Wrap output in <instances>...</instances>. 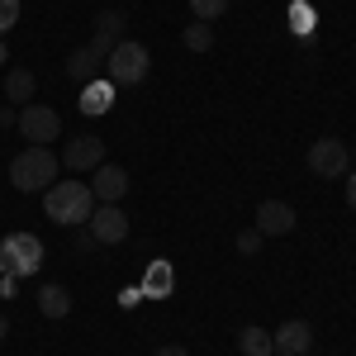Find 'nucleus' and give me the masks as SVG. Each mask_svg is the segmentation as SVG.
<instances>
[{
    "label": "nucleus",
    "mask_w": 356,
    "mask_h": 356,
    "mask_svg": "<svg viewBox=\"0 0 356 356\" xmlns=\"http://www.w3.org/2000/svg\"><path fill=\"white\" fill-rule=\"evenodd\" d=\"M261 243H266V238H261L257 228H247V233H238V252H243V257H257V252H261Z\"/></svg>",
    "instance_id": "aec40b11"
},
{
    "label": "nucleus",
    "mask_w": 356,
    "mask_h": 356,
    "mask_svg": "<svg viewBox=\"0 0 356 356\" xmlns=\"http://www.w3.org/2000/svg\"><path fill=\"white\" fill-rule=\"evenodd\" d=\"M110 95H114V86L100 76V81H86V95H81V110L86 114H105L110 110Z\"/></svg>",
    "instance_id": "f3484780"
},
{
    "label": "nucleus",
    "mask_w": 356,
    "mask_h": 356,
    "mask_svg": "<svg viewBox=\"0 0 356 356\" xmlns=\"http://www.w3.org/2000/svg\"><path fill=\"white\" fill-rule=\"evenodd\" d=\"M86 228L95 233V243H100V247H119L124 238H129V214H124L119 204H95V214H90Z\"/></svg>",
    "instance_id": "6e6552de"
},
{
    "label": "nucleus",
    "mask_w": 356,
    "mask_h": 356,
    "mask_svg": "<svg viewBox=\"0 0 356 356\" xmlns=\"http://www.w3.org/2000/svg\"><path fill=\"white\" fill-rule=\"evenodd\" d=\"M181 43H186L191 53H209V48H214V29H209V24H200V19H195V24L186 29V33H181Z\"/></svg>",
    "instance_id": "a211bd4d"
},
{
    "label": "nucleus",
    "mask_w": 356,
    "mask_h": 356,
    "mask_svg": "<svg viewBox=\"0 0 356 356\" xmlns=\"http://www.w3.org/2000/svg\"><path fill=\"white\" fill-rule=\"evenodd\" d=\"M342 181H347V204H352V214H356V166L342 176Z\"/></svg>",
    "instance_id": "b1692460"
},
{
    "label": "nucleus",
    "mask_w": 356,
    "mask_h": 356,
    "mask_svg": "<svg viewBox=\"0 0 356 356\" xmlns=\"http://www.w3.org/2000/svg\"><path fill=\"white\" fill-rule=\"evenodd\" d=\"M191 15L200 24H214L219 15H228V0H191Z\"/></svg>",
    "instance_id": "6ab92c4d"
},
{
    "label": "nucleus",
    "mask_w": 356,
    "mask_h": 356,
    "mask_svg": "<svg viewBox=\"0 0 356 356\" xmlns=\"http://www.w3.org/2000/svg\"><path fill=\"white\" fill-rule=\"evenodd\" d=\"M0 300H15V275H0Z\"/></svg>",
    "instance_id": "393cba45"
},
{
    "label": "nucleus",
    "mask_w": 356,
    "mask_h": 356,
    "mask_svg": "<svg viewBox=\"0 0 356 356\" xmlns=\"http://www.w3.org/2000/svg\"><path fill=\"white\" fill-rule=\"evenodd\" d=\"M152 356H191V347H181V342H166V347H157Z\"/></svg>",
    "instance_id": "5701e85b"
},
{
    "label": "nucleus",
    "mask_w": 356,
    "mask_h": 356,
    "mask_svg": "<svg viewBox=\"0 0 356 356\" xmlns=\"http://www.w3.org/2000/svg\"><path fill=\"white\" fill-rule=\"evenodd\" d=\"M90 195H95V204H119V200L129 195V171H124L119 162L95 166V181H90Z\"/></svg>",
    "instance_id": "9b49d317"
},
{
    "label": "nucleus",
    "mask_w": 356,
    "mask_h": 356,
    "mask_svg": "<svg viewBox=\"0 0 356 356\" xmlns=\"http://www.w3.org/2000/svg\"><path fill=\"white\" fill-rule=\"evenodd\" d=\"M295 209L285 204V200H261L257 204V233L261 238H285V233H295Z\"/></svg>",
    "instance_id": "9d476101"
},
{
    "label": "nucleus",
    "mask_w": 356,
    "mask_h": 356,
    "mask_svg": "<svg viewBox=\"0 0 356 356\" xmlns=\"http://www.w3.org/2000/svg\"><path fill=\"white\" fill-rule=\"evenodd\" d=\"M95 247H100V243H95V233L81 223V228H76V252H95Z\"/></svg>",
    "instance_id": "4be33fe9"
},
{
    "label": "nucleus",
    "mask_w": 356,
    "mask_h": 356,
    "mask_svg": "<svg viewBox=\"0 0 356 356\" xmlns=\"http://www.w3.org/2000/svg\"><path fill=\"white\" fill-rule=\"evenodd\" d=\"M5 62H10V43L0 38V67H5Z\"/></svg>",
    "instance_id": "bb28decb"
},
{
    "label": "nucleus",
    "mask_w": 356,
    "mask_h": 356,
    "mask_svg": "<svg viewBox=\"0 0 356 356\" xmlns=\"http://www.w3.org/2000/svg\"><path fill=\"white\" fill-rule=\"evenodd\" d=\"M43 214L62 228H81L95 214V195H90V181H53L43 191Z\"/></svg>",
    "instance_id": "f03ea898"
},
{
    "label": "nucleus",
    "mask_w": 356,
    "mask_h": 356,
    "mask_svg": "<svg viewBox=\"0 0 356 356\" xmlns=\"http://www.w3.org/2000/svg\"><path fill=\"white\" fill-rule=\"evenodd\" d=\"M38 314H43V318H67V314H72V295H67V285H57V280L38 285Z\"/></svg>",
    "instance_id": "ddd939ff"
},
{
    "label": "nucleus",
    "mask_w": 356,
    "mask_h": 356,
    "mask_svg": "<svg viewBox=\"0 0 356 356\" xmlns=\"http://www.w3.org/2000/svg\"><path fill=\"white\" fill-rule=\"evenodd\" d=\"M5 337H10V318L0 314V342H5Z\"/></svg>",
    "instance_id": "cd10ccee"
},
{
    "label": "nucleus",
    "mask_w": 356,
    "mask_h": 356,
    "mask_svg": "<svg viewBox=\"0 0 356 356\" xmlns=\"http://www.w3.org/2000/svg\"><path fill=\"white\" fill-rule=\"evenodd\" d=\"M43 243H38V233H10L5 243H0V275H33L43 266Z\"/></svg>",
    "instance_id": "39448f33"
},
{
    "label": "nucleus",
    "mask_w": 356,
    "mask_h": 356,
    "mask_svg": "<svg viewBox=\"0 0 356 356\" xmlns=\"http://www.w3.org/2000/svg\"><path fill=\"white\" fill-rule=\"evenodd\" d=\"M129 24V15L124 10H100L95 15V33H90V43H81L76 53H67V76L76 86H86L95 72H105V57L114 53V43H119V29Z\"/></svg>",
    "instance_id": "f257e3e1"
},
{
    "label": "nucleus",
    "mask_w": 356,
    "mask_h": 356,
    "mask_svg": "<svg viewBox=\"0 0 356 356\" xmlns=\"http://www.w3.org/2000/svg\"><path fill=\"white\" fill-rule=\"evenodd\" d=\"M19 134H24L29 147H48L57 134H62V114L53 105H19V124H15Z\"/></svg>",
    "instance_id": "0eeeda50"
},
{
    "label": "nucleus",
    "mask_w": 356,
    "mask_h": 356,
    "mask_svg": "<svg viewBox=\"0 0 356 356\" xmlns=\"http://www.w3.org/2000/svg\"><path fill=\"white\" fill-rule=\"evenodd\" d=\"M271 337H275V352H280V356H309V352H314V328H309L304 318L280 323Z\"/></svg>",
    "instance_id": "f8f14e48"
},
{
    "label": "nucleus",
    "mask_w": 356,
    "mask_h": 356,
    "mask_svg": "<svg viewBox=\"0 0 356 356\" xmlns=\"http://www.w3.org/2000/svg\"><path fill=\"white\" fill-rule=\"evenodd\" d=\"M33 95H38V76L24 72V67H15V72L5 76V100H10V105H33Z\"/></svg>",
    "instance_id": "4468645a"
},
{
    "label": "nucleus",
    "mask_w": 356,
    "mask_h": 356,
    "mask_svg": "<svg viewBox=\"0 0 356 356\" xmlns=\"http://www.w3.org/2000/svg\"><path fill=\"white\" fill-rule=\"evenodd\" d=\"M19 24V0H0V38H5V29Z\"/></svg>",
    "instance_id": "412c9836"
},
{
    "label": "nucleus",
    "mask_w": 356,
    "mask_h": 356,
    "mask_svg": "<svg viewBox=\"0 0 356 356\" xmlns=\"http://www.w3.org/2000/svg\"><path fill=\"white\" fill-rule=\"evenodd\" d=\"M171 280H176V275H171V266H166V261H152V266H147V280H143V295L166 300V295H171Z\"/></svg>",
    "instance_id": "dca6fc26"
},
{
    "label": "nucleus",
    "mask_w": 356,
    "mask_h": 356,
    "mask_svg": "<svg viewBox=\"0 0 356 356\" xmlns=\"http://www.w3.org/2000/svg\"><path fill=\"white\" fill-rule=\"evenodd\" d=\"M57 171H62V162H57L48 147H24V152L10 162V186L19 195H38L57 181Z\"/></svg>",
    "instance_id": "7ed1b4c3"
},
{
    "label": "nucleus",
    "mask_w": 356,
    "mask_h": 356,
    "mask_svg": "<svg viewBox=\"0 0 356 356\" xmlns=\"http://www.w3.org/2000/svg\"><path fill=\"white\" fill-rule=\"evenodd\" d=\"M238 352H243V356H271L275 352V337L266 328H257V323H247V328L238 332Z\"/></svg>",
    "instance_id": "2eb2a0df"
},
{
    "label": "nucleus",
    "mask_w": 356,
    "mask_h": 356,
    "mask_svg": "<svg viewBox=\"0 0 356 356\" xmlns=\"http://www.w3.org/2000/svg\"><path fill=\"white\" fill-rule=\"evenodd\" d=\"M147 67H152L147 48L134 43V38H119V43H114V53L105 57V72H100V76L119 90V86H143V81H147Z\"/></svg>",
    "instance_id": "20e7f679"
},
{
    "label": "nucleus",
    "mask_w": 356,
    "mask_h": 356,
    "mask_svg": "<svg viewBox=\"0 0 356 356\" xmlns=\"http://www.w3.org/2000/svg\"><path fill=\"white\" fill-rule=\"evenodd\" d=\"M309 171L314 176H323V181H342L347 171H352V152H347V143L342 138H318L314 147H309Z\"/></svg>",
    "instance_id": "423d86ee"
},
{
    "label": "nucleus",
    "mask_w": 356,
    "mask_h": 356,
    "mask_svg": "<svg viewBox=\"0 0 356 356\" xmlns=\"http://www.w3.org/2000/svg\"><path fill=\"white\" fill-rule=\"evenodd\" d=\"M271 356H280V352H271Z\"/></svg>",
    "instance_id": "c85d7f7f"
},
{
    "label": "nucleus",
    "mask_w": 356,
    "mask_h": 356,
    "mask_svg": "<svg viewBox=\"0 0 356 356\" xmlns=\"http://www.w3.org/2000/svg\"><path fill=\"white\" fill-rule=\"evenodd\" d=\"M19 124V110H0V129H15Z\"/></svg>",
    "instance_id": "a878e982"
},
{
    "label": "nucleus",
    "mask_w": 356,
    "mask_h": 356,
    "mask_svg": "<svg viewBox=\"0 0 356 356\" xmlns=\"http://www.w3.org/2000/svg\"><path fill=\"white\" fill-rule=\"evenodd\" d=\"M57 162L67 166V171H95V166H105V143L95 134H81V138H72V143L62 147Z\"/></svg>",
    "instance_id": "1a4fd4ad"
}]
</instances>
